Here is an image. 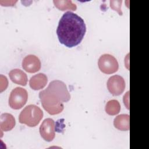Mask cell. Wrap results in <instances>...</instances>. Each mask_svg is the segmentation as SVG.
<instances>
[{
	"mask_svg": "<svg viewBox=\"0 0 149 149\" xmlns=\"http://www.w3.org/2000/svg\"><path fill=\"white\" fill-rule=\"evenodd\" d=\"M86 31L84 20L77 14L68 11L63 13L59 21L56 34L62 44L72 48L81 42Z\"/></svg>",
	"mask_w": 149,
	"mask_h": 149,
	"instance_id": "6da1fadb",
	"label": "cell"
},
{
	"mask_svg": "<svg viewBox=\"0 0 149 149\" xmlns=\"http://www.w3.org/2000/svg\"><path fill=\"white\" fill-rule=\"evenodd\" d=\"M43 108L50 115H57L64 108L63 102L70 99V95L64 82L59 80L51 81L47 88L39 93Z\"/></svg>",
	"mask_w": 149,
	"mask_h": 149,
	"instance_id": "7a4b0ae2",
	"label": "cell"
},
{
	"mask_svg": "<svg viewBox=\"0 0 149 149\" xmlns=\"http://www.w3.org/2000/svg\"><path fill=\"white\" fill-rule=\"evenodd\" d=\"M43 117L42 111L37 105L30 104L26 106L19 116V121L29 127H35Z\"/></svg>",
	"mask_w": 149,
	"mask_h": 149,
	"instance_id": "3957f363",
	"label": "cell"
},
{
	"mask_svg": "<svg viewBox=\"0 0 149 149\" xmlns=\"http://www.w3.org/2000/svg\"><path fill=\"white\" fill-rule=\"evenodd\" d=\"M28 93L26 90L22 87H17L11 91L9 100V105L14 109L22 108L27 102Z\"/></svg>",
	"mask_w": 149,
	"mask_h": 149,
	"instance_id": "277c9868",
	"label": "cell"
},
{
	"mask_svg": "<svg viewBox=\"0 0 149 149\" xmlns=\"http://www.w3.org/2000/svg\"><path fill=\"white\" fill-rule=\"evenodd\" d=\"M100 70L105 74H112L118 71L119 63L117 59L112 55L105 54L102 55L98 61Z\"/></svg>",
	"mask_w": 149,
	"mask_h": 149,
	"instance_id": "5b68a950",
	"label": "cell"
},
{
	"mask_svg": "<svg viewBox=\"0 0 149 149\" xmlns=\"http://www.w3.org/2000/svg\"><path fill=\"white\" fill-rule=\"evenodd\" d=\"M109 93L114 96L120 95L125 90L126 84L124 79L119 75H113L110 77L107 83Z\"/></svg>",
	"mask_w": 149,
	"mask_h": 149,
	"instance_id": "8992f818",
	"label": "cell"
},
{
	"mask_svg": "<svg viewBox=\"0 0 149 149\" xmlns=\"http://www.w3.org/2000/svg\"><path fill=\"white\" fill-rule=\"evenodd\" d=\"M55 122L51 118L45 119L40 126V133L41 137L48 142L54 140L55 137Z\"/></svg>",
	"mask_w": 149,
	"mask_h": 149,
	"instance_id": "52a82bcc",
	"label": "cell"
},
{
	"mask_svg": "<svg viewBox=\"0 0 149 149\" xmlns=\"http://www.w3.org/2000/svg\"><path fill=\"white\" fill-rule=\"evenodd\" d=\"M41 61L34 55H28L22 61V68L29 73H36L41 69Z\"/></svg>",
	"mask_w": 149,
	"mask_h": 149,
	"instance_id": "ba28073f",
	"label": "cell"
},
{
	"mask_svg": "<svg viewBox=\"0 0 149 149\" xmlns=\"http://www.w3.org/2000/svg\"><path fill=\"white\" fill-rule=\"evenodd\" d=\"M48 78L42 73H40L33 76L29 80L30 87L34 90H38L43 88L47 83Z\"/></svg>",
	"mask_w": 149,
	"mask_h": 149,
	"instance_id": "9c48e42d",
	"label": "cell"
},
{
	"mask_svg": "<svg viewBox=\"0 0 149 149\" xmlns=\"http://www.w3.org/2000/svg\"><path fill=\"white\" fill-rule=\"evenodd\" d=\"M14 116L9 113H2L0 116V129L3 132L11 130L15 126Z\"/></svg>",
	"mask_w": 149,
	"mask_h": 149,
	"instance_id": "30bf717a",
	"label": "cell"
},
{
	"mask_svg": "<svg viewBox=\"0 0 149 149\" xmlns=\"http://www.w3.org/2000/svg\"><path fill=\"white\" fill-rule=\"evenodd\" d=\"M10 80L15 83L21 86H26L27 83V74L22 70L14 69L11 70L9 73Z\"/></svg>",
	"mask_w": 149,
	"mask_h": 149,
	"instance_id": "8fae6325",
	"label": "cell"
},
{
	"mask_svg": "<svg viewBox=\"0 0 149 149\" xmlns=\"http://www.w3.org/2000/svg\"><path fill=\"white\" fill-rule=\"evenodd\" d=\"M129 115L128 114H120L116 116L113 120V125L115 128L122 131L129 130Z\"/></svg>",
	"mask_w": 149,
	"mask_h": 149,
	"instance_id": "7c38bea8",
	"label": "cell"
},
{
	"mask_svg": "<svg viewBox=\"0 0 149 149\" xmlns=\"http://www.w3.org/2000/svg\"><path fill=\"white\" fill-rule=\"evenodd\" d=\"M53 2L56 8L62 11L66 10H76L77 9L76 5L70 0H54Z\"/></svg>",
	"mask_w": 149,
	"mask_h": 149,
	"instance_id": "4fadbf2b",
	"label": "cell"
},
{
	"mask_svg": "<svg viewBox=\"0 0 149 149\" xmlns=\"http://www.w3.org/2000/svg\"><path fill=\"white\" fill-rule=\"evenodd\" d=\"M105 112L109 115H115L119 113L120 111V105L116 100L108 101L105 105Z\"/></svg>",
	"mask_w": 149,
	"mask_h": 149,
	"instance_id": "5bb4252c",
	"label": "cell"
},
{
	"mask_svg": "<svg viewBox=\"0 0 149 149\" xmlns=\"http://www.w3.org/2000/svg\"><path fill=\"white\" fill-rule=\"evenodd\" d=\"M122 1H111L110 6L113 10L117 11L120 15H122V12L120 9Z\"/></svg>",
	"mask_w": 149,
	"mask_h": 149,
	"instance_id": "9a60e30c",
	"label": "cell"
}]
</instances>
